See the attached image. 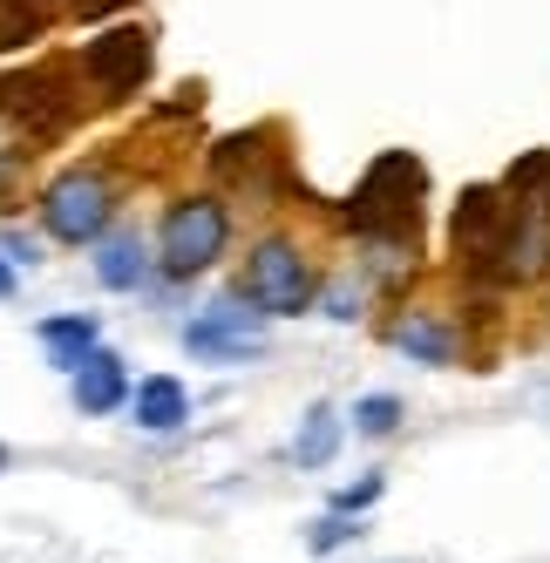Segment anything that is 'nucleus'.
Instances as JSON below:
<instances>
[{
	"label": "nucleus",
	"instance_id": "nucleus-1",
	"mask_svg": "<svg viewBox=\"0 0 550 563\" xmlns=\"http://www.w3.org/2000/svg\"><path fill=\"white\" fill-rule=\"evenodd\" d=\"M421 197H428V170H421V156L408 150H387L367 164V177L353 184L346 197V224L353 238H367L374 252L387 258H415V231H421Z\"/></svg>",
	"mask_w": 550,
	"mask_h": 563
},
{
	"label": "nucleus",
	"instance_id": "nucleus-2",
	"mask_svg": "<svg viewBox=\"0 0 550 563\" xmlns=\"http://www.w3.org/2000/svg\"><path fill=\"white\" fill-rule=\"evenodd\" d=\"M231 245V205L218 190H198V197H177V205L164 211V224H156V265H164V278H198L224 258Z\"/></svg>",
	"mask_w": 550,
	"mask_h": 563
},
{
	"label": "nucleus",
	"instance_id": "nucleus-3",
	"mask_svg": "<svg viewBox=\"0 0 550 563\" xmlns=\"http://www.w3.org/2000/svg\"><path fill=\"white\" fill-rule=\"evenodd\" d=\"M231 292L265 319H299L312 306V292H320V278H312V258L293 245V238H265V245H252V258H245Z\"/></svg>",
	"mask_w": 550,
	"mask_h": 563
},
{
	"label": "nucleus",
	"instance_id": "nucleus-4",
	"mask_svg": "<svg viewBox=\"0 0 550 563\" xmlns=\"http://www.w3.org/2000/svg\"><path fill=\"white\" fill-rule=\"evenodd\" d=\"M34 211H42V231L55 245H102L116 224V184L102 170H62Z\"/></svg>",
	"mask_w": 550,
	"mask_h": 563
},
{
	"label": "nucleus",
	"instance_id": "nucleus-5",
	"mask_svg": "<svg viewBox=\"0 0 550 563\" xmlns=\"http://www.w3.org/2000/svg\"><path fill=\"white\" fill-rule=\"evenodd\" d=\"M82 75L96 82L102 102L136 96L143 75H150V34L143 27H109V34H96V42L82 48Z\"/></svg>",
	"mask_w": 550,
	"mask_h": 563
},
{
	"label": "nucleus",
	"instance_id": "nucleus-6",
	"mask_svg": "<svg viewBox=\"0 0 550 563\" xmlns=\"http://www.w3.org/2000/svg\"><path fill=\"white\" fill-rule=\"evenodd\" d=\"M258 319H265V312H245L239 292H224V299H211V306L184 327V346L198 353V360H252V353L265 346Z\"/></svg>",
	"mask_w": 550,
	"mask_h": 563
},
{
	"label": "nucleus",
	"instance_id": "nucleus-7",
	"mask_svg": "<svg viewBox=\"0 0 550 563\" xmlns=\"http://www.w3.org/2000/svg\"><path fill=\"white\" fill-rule=\"evenodd\" d=\"M265 143H272V130L211 143V177H218V184H245V205H252V197H272V190H279V150H265Z\"/></svg>",
	"mask_w": 550,
	"mask_h": 563
},
{
	"label": "nucleus",
	"instance_id": "nucleus-8",
	"mask_svg": "<svg viewBox=\"0 0 550 563\" xmlns=\"http://www.w3.org/2000/svg\"><path fill=\"white\" fill-rule=\"evenodd\" d=\"M68 394H75V408L82 415H116V408H130V367H123V353H109V346H96L82 367L68 374Z\"/></svg>",
	"mask_w": 550,
	"mask_h": 563
},
{
	"label": "nucleus",
	"instance_id": "nucleus-9",
	"mask_svg": "<svg viewBox=\"0 0 550 563\" xmlns=\"http://www.w3.org/2000/svg\"><path fill=\"white\" fill-rule=\"evenodd\" d=\"M387 346L408 353V360H421V367H449V360L462 353V333L449 327L442 312H402L395 327H387Z\"/></svg>",
	"mask_w": 550,
	"mask_h": 563
},
{
	"label": "nucleus",
	"instance_id": "nucleus-10",
	"mask_svg": "<svg viewBox=\"0 0 550 563\" xmlns=\"http://www.w3.org/2000/svg\"><path fill=\"white\" fill-rule=\"evenodd\" d=\"M34 340H42L48 367L75 374V367H82V360L102 346V319H96V312H48L42 327H34Z\"/></svg>",
	"mask_w": 550,
	"mask_h": 563
},
{
	"label": "nucleus",
	"instance_id": "nucleus-11",
	"mask_svg": "<svg viewBox=\"0 0 550 563\" xmlns=\"http://www.w3.org/2000/svg\"><path fill=\"white\" fill-rule=\"evenodd\" d=\"M130 421H136L143 434H170V428H184V421H190V394H184V380H177V374H143L136 394H130Z\"/></svg>",
	"mask_w": 550,
	"mask_h": 563
},
{
	"label": "nucleus",
	"instance_id": "nucleus-12",
	"mask_svg": "<svg viewBox=\"0 0 550 563\" xmlns=\"http://www.w3.org/2000/svg\"><path fill=\"white\" fill-rule=\"evenodd\" d=\"M150 278V258H143V238L136 231H116L96 245V286L102 292H136Z\"/></svg>",
	"mask_w": 550,
	"mask_h": 563
},
{
	"label": "nucleus",
	"instance_id": "nucleus-13",
	"mask_svg": "<svg viewBox=\"0 0 550 563\" xmlns=\"http://www.w3.org/2000/svg\"><path fill=\"white\" fill-rule=\"evenodd\" d=\"M62 14H68L62 0H0V55H14L28 42H48V27Z\"/></svg>",
	"mask_w": 550,
	"mask_h": 563
},
{
	"label": "nucleus",
	"instance_id": "nucleus-14",
	"mask_svg": "<svg viewBox=\"0 0 550 563\" xmlns=\"http://www.w3.org/2000/svg\"><path fill=\"white\" fill-rule=\"evenodd\" d=\"M340 434H346L340 408H327V400H312V408H306V421H299V434H293V462H299V468H327V462L340 455Z\"/></svg>",
	"mask_w": 550,
	"mask_h": 563
},
{
	"label": "nucleus",
	"instance_id": "nucleus-15",
	"mask_svg": "<svg viewBox=\"0 0 550 563\" xmlns=\"http://www.w3.org/2000/svg\"><path fill=\"white\" fill-rule=\"evenodd\" d=\"M402 394H361V400H353V434H367V441H387V434H395L402 428Z\"/></svg>",
	"mask_w": 550,
	"mask_h": 563
},
{
	"label": "nucleus",
	"instance_id": "nucleus-16",
	"mask_svg": "<svg viewBox=\"0 0 550 563\" xmlns=\"http://www.w3.org/2000/svg\"><path fill=\"white\" fill-rule=\"evenodd\" d=\"M353 537H361V522H353V516H340V509H327V516L306 530V550H312V556H333V550H346Z\"/></svg>",
	"mask_w": 550,
	"mask_h": 563
},
{
	"label": "nucleus",
	"instance_id": "nucleus-17",
	"mask_svg": "<svg viewBox=\"0 0 550 563\" xmlns=\"http://www.w3.org/2000/svg\"><path fill=\"white\" fill-rule=\"evenodd\" d=\"M387 496V475H361V482H340V489H333V509L340 516H361V509H374Z\"/></svg>",
	"mask_w": 550,
	"mask_h": 563
},
{
	"label": "nucleus",
	"instance_id": "nucleus-18",
	"mask_svg": "<svg viewBox=\"0 0 550 563\" xmlns=\"http://www.w3.org/2000/svg\"><path fill=\"white\" fill-rule=\"evenodd\" d=\"M361 299H367V292H361V286H346V278H340V286L327 292V319H340V327H346V319H361Z\"/></svg>",
	"mask_w": 550,
	"mask_h": 563
},
{
	"label": "nucleus",
	"instance_id": "nucleus-19",
	"mask_svg": "<svg viewBox=\"0 0 550 563\" xmlns=\"http://www.w3.org/2000/svg\"><path fill=\"white\" fill-rule=\"evenodd\" d=\"M62 8H68L75 21H109V14H123V8H136V0H62Z\"/></svg>",
	"mask_w": 550,
	"mask_h": 563
},
{
	"label": "nucleus",
	"instance_id": "nucleus-20",
	"mask_svg": "<svg viewBox=\"0 0 550 563\" xmlns=\"http://www.w3.org/2000/svg\"><path fill=\"white\" fill-rule=\"evenodd\" d=\"M0 245H8L14 265H34V258H42V245H34V238H0Z\"/></svg>",
	"mask_w": 550,
	"mask_h": 563
},
{
	"label": "nucleus",
	"instance_id": "nucleus-21",
	"mask_svg": "<svg viewBox=\"0 0 550 563\" xmlns=\"http://www.w3.org/2000/svg\"><path fill=\"white\" fill-rule=\"evenodd\" d=\"M14 272H21V265L8 258V245H0V299H14V286H21V278H14Z\"/></svg>",
	"mask_w": 550,
	"mask_h": 563
},
{
	"label": "nucleus",
	"instance_id": "nucleus-22",
	"mask_svg": "<svg viewBox=\"0 0 550 563\" xmlns=\"http://www.w3.org/2000/svg\"><path fill=\"white\" fill-rule=\"evenodd\" d=\"M0 468H8V449H0Z\"/></svg>",
	"mask_w": 550,
	"mask_h": 563
}]
</instances>
